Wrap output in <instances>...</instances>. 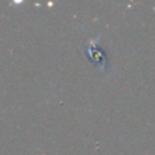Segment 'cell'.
I'll use <instances>...</instances> for the list:
<instances>
[{"label": "cell", "instance_id": "6da1fadb", "mask_svg": "<svg viewBox=\"0 0 155 155\" xmlns=\"http://www.w3.org/2000/svg\"><path fill=\"white\" fill-rule=\"evenodd\" d=\"M87 56L90 57V60H93L97 64H98L101 60H102V63H104V53L97 48L95 44H93V41H90V44H88V46H87Z\"/></svg>", "mask_w": 155, "mask_h": 155}]
</instances>
